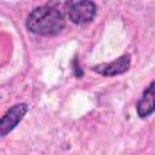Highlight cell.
<instances>
[{
	"mask_svg": "<svg viewBox=\"0 0 155 155\" xmlns=\"http://www.w3.org/2000/svg\"><path fill=\"white\" fill-rule=\"evenodd\" d=\"M25 25L29 31L38 35H57L64 28V16L58 8L44 5L29 13Z\"/></svg>",
	"mask_w": 155,
	"mask_h": 155,
	"instance_id": "6da1fadb",
	"label": "cell"
},
{
	"mask_svg": "<svg viewBox=\"0 0 155 155\" xmlns=\"http://www.w3.org/2000/svg\"><path fill=\"white\" fill-rule=\"evenodd\" d=\"M28 111V105L25 103H19L11 107L6 114L0 119V138L11 132L24 117Z\"/></svg>",
	"mask_w": 155,
	"mask_h": 155,
	"instance_id": "7a4b0ae2",
	"label": "cell"
},
{
	"mask_svg": "<svg viewBox=\"0 0 155 155\" xmlns=\"http://www.w3.org/2000/svg\"><path fill=\"white\" fill-rule=\"evenodd\" d=\"M97 13V7L92 1H78L69 7V18L76 24L91 22Z\"/></svg>",
	"mask_w": 155,
	"mask_h": 155,
	"instance_id": "3957f363",
	"label": "cell"
},
{
	"mask_svg": "<svg viewBox=\"0 0 155 155\" xmlns=\"http://www.w3.org/2000/svg\"><path fill=\"white\" fill-rule=\"evenodd\" d=\"M130 64H131L130 54H124L108 64H99L97 67H93V70L104 76H115L125 73L130 68Z\"/></svg>",
	"mask_w": 155,
	"mask_h": 155,
	"instance_id": "277c9868",
	"label": "cell"
},
{
	"mask_svg": "<svg viewBox=\"0 0 155 155\" xmlns=\"http://www.w3.org/2000/svg\"><path fill=\"white\" fill-rule=\"evenodd\" d=\"M155 108V94H154V82L149 85V87L143 92V96L138 101L137 113L139 117H147L153 114Z\"/></svg>",
	"mask_w": 155,
	"mask_h": 155,
	"instance_id": "5b68a950",
	"label": "cell"
}]
</instances>
